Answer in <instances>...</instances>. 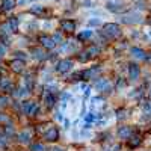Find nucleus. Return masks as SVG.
Returning <instances> with one entry per match:
<instances>
[{
  "label": "nucleus",
  "mask_w": 151,
  "mask_h": 151,
  "mask_svg": "<svg viewBox=\"0 0 151 151\" xmlns=\"http://www.w3.org/2000/svg\"><path fill=\"white\" fill-rule=\"evenodd\" d=\"M122 33L121 30V26L116 23H106L103 24V29H101V35L106 36L107 40H116V38H119Z\"/></svg>",
  "instance_id": "1"
},
{
  "label": "nucleus",
  "mask_w": 151,
  "mask_h": 151,
  "mask_svg": "<svg viewBox=\"0 0 151 151\" xmlns=\"http://www.w3.org/2000/svg\"><path fill=\"white\" fill-rule=\"evenodd\" d=\"M106 8L107 11L113 12V14H121V12H125V9H127L124 0H107Z\"/></svg>",
  "instance_id": "2"
},
{
  "label": "nucleus",
  "mask_w": 151,
  "mask_h": 151,
  "mask_svg": "<svg viewBox=\"0 0 151 151\" xmlns=\"http://www.w3.org/2000/svg\"><path fill=\"white\" fill-rule=\"evenodd\" d=\"M121 21L125 23V24H137V23L142 21V15L139 12H127L125 15H122Z\"/></svg>",
  "instance_id": "3"
},
{
  "label": "nucleus",
  "mask_w": 151,
  "mask_h": 151,
  "mask_svg": "<svg viewBox=\"0 0 151 151\" xmlns=\"http://www.w3.org/2000/svg\"><path fill=\"white\" fill-rule=\"evenodd\" d=\"M100 73H101V68H100L98 65L91 67V68H88V70L82 71V79H83V80H92V79H97Z\"/></svg>",
  "instance_id": "4"
},
{
  "label": "nucleus",
  "mask_w": 151,
  "mask_h": 151,
  "mask_svg": "<svg viewBox=\"0 0 151 151\" xmlns=\"http://www.w3.org/2000/svg\"><path fill=\"white\" fill-rule=\"evenodd\" d=\"M73 67H74V62H73L71 59H62V60H59V62H58V65H56V71H58V73H60V74H65V73H68Z\"/></svg>",
  "instance_id": "5"
},
{
  "label": "nucleus",
  "mask_w": 151,
  "mask_h": 151,
  "mask_svg": "<svg viewBox=\"0 0 151 151\" xmlns=\"http://www.w3.org/2000/svg\"><path fill=\"white\" fill-rule=\"evenodd\" d=\"M94 88L98 91V92H110L112 89V83L107 80V79H98L94 85Z\"/></svg>",
  "instance_id": "6"
},
{
  "label": "nucleus",
  "mask_w": 151,
  "mask_h": 151,
  "mask_svg": "<svg viewBox=\"0 0 151 151\" xmlns=\"http://www.w3.org/2000/svg\"><path fill=\"white\" fill-rule=\"evenodd\" d=\"M42 137H44L47 142H56L59 139V130L52 125L50 129H47V132L42 134Z\"/></svg>",
  "instance_id": "7"
},
{
  "label": "nucleus",
  "mask_w": 151,
  "mask_h": 151,
  "mask_svg": "<svg viewBox=\"0 0 151 151\" xmlns=\"http://www.w3.org/2000/svg\"><path fill=\"white\" fill-rule=\"evenodd\" d=\"M9 67H11V70L14 73H23V70L26 68V62L21 60V59H15L14 58L9 62Z\"/></svg>",
  "instance_id": "8"
},
{
  "label": "nucleus",
  "mask_w": 151,
  "mask_h": 151,
  "mask_svg": "<svg viewBox=\"0 0 151 151\" xmlns=\"http://www.w3.org/2000/svg\"><path fill=\"white\" fill-rule=\"evenodd\" d=\"M38 41H40L41 45H42L44 48H47V50H52V48H55V45H56V42L53 41V38L48 36V35H41L40 38H38Z\"/></svg>",
  "instance_id": "9"
},
{
  "label": "nucleus",
  "mask_w": 151,
  "mask_h": 151,
  "mask_svg": "<svg viewBox=\"0 0 151 151\" xmlns=\"http://www.w3.org/2000/svg\"><path fill=\"white\" fill-rule=\"evenodd\" d=\"M60 29L67 32V33H73L76 30V23L70 18H65V20H60Z\"/></svg>",
  "instance_id": "10"
},
{
  "label": "nucleus",
  "mask_w": 151,
  "mask_h": 151,
  "mask_svg": "<svg viewBox=\"0 0 151 151\" xmlns=\"http://www.w3.org/2000/svg\"><path fill=\"white\" fill-rule=\"evenodd\" d=\"M139 76H141V68H139V65L130 64V65H129V79H130V80H137V79H139Z\"/></svg>",
  "instance_id": "11"
},
{
  "label": "nucleus",
  "mask_w": 151,
  "mask_h": 151,
  "mask_svg": "<svg viewBox=\"0 0 151 151\" xmlns=\"http://www.w3.org/2000/svg\"><path fill=\"white\" fill-rule=\"evenodd\" d=\"M130 53H132V56L134 58V59H137V60H147V53H145V50H142V48H139V47H133L132 50H130Z\"/></svg>",
  "instance_id": "12"
},
{
  "label": "nucleus",
  "mask_w": 151,
  "mask_h": 151,
  "mask_svg": "<svg viewBox=\"0 0 151 151\" xmlns=\"http://www.w3.org/2000/svg\"><path fill=\"white\" fill-rule=\"evenodd\" d=\"M15 6H17V0H2V3H0V11L9 12Z\"/></svg>",
  "instance_id": "13"
},
{
  "label": "nucleus",
  "mask_w": 151,
  "mask_h": 151,
  "mask_svg": "<svg viewBox=\"0 0 151 151\" xmlns=\"http://www.w3.org/2000/svg\"><path fill=\"white\" fill-rule=\"evenodd\" d=\"M132 133H133V130H132V127H129V125H122V127L118 129V136L121 137V139H125V141L132 136Z\"/></svg>",
  "instance_id": "14"
},
{
  "label": "nucleus",
  "mask_w": 151,
  "mask_h": 151,
  "mask_svg": "<svg viewBox=\"0 0 151 151\" xmlns=\"http://www.w3.org/2000/svg\"><path fill=\"white\" fill-rule=\"evenodd\" d=\"M141 142H142V137H141L139 134H133V133H132V136L127 139V145H129L130 148H136V147H139V145H141Z\"/></svg>",
  "instance_id": "15"
},
{
  "label": "nucleus",
  "mask_w": 151,
  "mask_h": 151,
  "mask_svg": "<svg viewBox=\"0 0 151 151\" xmlns=\"http://www.w3.org/2000/svg\"><path fill=\"white\" fill-rule=\"evenodd\" d=\"M29 11H30V14L38 15V17H44L45 15V8L42 5H33Z\"/></svg>",
  "instance_id": "16"
},
{
  "label": "nucleus",
  "mask_w": 151,
  "mask_h": 151,
  "mask_svg": "<svg viewBox=\"0 0 151 151\" xmlns=\"http://www.w3.org/2000/svg\"><path fill=\"white\" fill-rule=\"evenodd\" d=\"M44 103H45V106H47L48 109L55 107V104H56V97H55L53 94L47 92V94H45V97H44Z\"/></svg>",
  "instance_id": "17"
},
{
  "label": "nucleus",
  "mask_w": 151,
  "mask_h": 151,
  "mask_svg": "<svg viewBox=\"0 0 151 151\" xmlns=\"http://www.w3.org/2000/svg\"><path fill=\"white\" fill-rule=\"evenodd\" d=\"M32 55H33V58L35 59H38V60H44L47 56H45V53H44V50L42 48H32Z\"/></svg>",
  "instance_id": "18"
},
{
  "label": "nucleus",
  "mask_w": 151,
  "mask_h": 151,
  "mask_svg": "<svg viewBox=\"0 0 151 151\" xmlns=\"http://www.w3.org/2000/svg\"><path fill=\"white\" fill-rule=\"evenodd\" d=\"M11 89V82L8 77H0V91H9Z\"/></svg>",
  "instance_id": "19"
},
{
  "label": "nucleus",
  "mask_w": 151,
  "mask_h": 151,
  "mask_svg": "<svg viewBox=\"0 0 151 151\" xmlns=\"http://www.w3.org/2000/svg\"><path fill=\"white\" fill-rule=\"evenodd\" d=\"M85 52H86L88 55H89L91 58H95V56H98V55H100V48H98V45H89V47H88V48L85 50Z\"/></svg>",
  "instance_id": "20"
},
{
  "label": "nucleus",
  "mask_w": 151,
  "mask_h": 151,
  "mask_svg": "<svg viewBox=\"0 0 151 151\" xmlns=\"http://www.w3.org/2000/svg\"><path fill=\"white\" fill-rule=\"evenodd\" d=\"M94 35V32L92 30H89V29H86V30H82L80 33H79V41H85V40H89V38Z\"/></svg>",
  "instance_id": "21"
},
{
  "label": "nucleus",
  "mask_w": 151,
  "mask_h": 151,
  "mask_svg": "<svg viewBox=\"0 0 151 151\" xmlns=\"http://www.w3.org/2000/svg\"><path fill=\"white\" fill-rule=\"evenodd\" d=\"M18 139H20L21 144H29V142H30V133L26 132V130L21 132V133L18 134Z\"/></svg>",
  "instance_id": "22"
},
{
  "label": "nucleus",
  "mask_w": 151,
  "mask_h": 151,
  "mask_svg": "<svg viewBox=\"0 0 151 151\" xmlns=\"http://www.w3.org/2000/svg\"><path fill=\"white\" fill-rule=\"evenodd\" d=\"M8 24L11 26L12 32H17V30H18V18H17V17H9Z\"/></svg>",
  "instance_id": "23"
},
{
  "label": "nucleus",
  "mask_w": 151,
  "mask_h": 151,
  "mask_svg": "<svg viewBox=\"0 0 151 151\" xmlns=\"http://www.w3.org/2000/svg\"><path fill=\"white\" fill-rule=\"evenodd\" d=\"M32 104H33V101H23L21 103V112L24 113V115H27V113H29Z\"/></svg>",
  "instance_id": "24"
},
{
  "label": "nucleus",
  "mask_w": 151,
  "mask_h": 151,
  "mask_svg": "<svg viewBox=\"0 0 151 151\" xmlns=\"http://www.w3.org/2000/svg\"><path fill=\"white\" fill-rule=\"evenodd\" d=\"M89 59H92V58H91L89 55H88L86 52H82V53H79V55H77V60H79V62H83V64H85V62H88Z\"/></svg>",
  "instance_id": "25"
},
{
  "label": "nucleus",
  "mask_w": 151,
  "mask_h": 151,
  "mask_svg": "<svg viewBox=\"0 0 151 151\" xmlns=\"http://www.w3.org/2000/svg\"><path fill=\"white\" fill-rule=\"evenodd\" d=\"M38 112H40V106H38L36 103H33V104H32V107H30V110H29V113H27V115H29V116H35V115H36Z\"/></svg>",
  "instance_id": "26"
},
{
  "label": "nucleus",
  "mask_w": 151,
  "mask_h": 151,
  "mask_svg": "<svg viewBox=\"0 0 151 151\" xmlns=\"http://www.w3.org/2000/svg\"><path fill=\"white\" fill-rule=\"evenodd\" d=\"M0 32H2V35H8V33L12 32V29H11V26L8 23H5L3 26H0Z\"/></svg>",
  "instance_id": "27"
},
{
  "label": "nucleus",
  "mask_w": 151,
  "mask_h": 151,
  "mask_svg": "<svg viewBox=\"0 0 151 151\" xmlns=\"http://www.w3.org/2000/svg\"><path fill=\"white\" fill-rule=\"evenodd\" d=\"M30 151H45V147L42 144H33L30 147Z\"/></svg>",
  "instance_id": "28"
},
{
  "label": "nucleus",
  "mask_w": 151,
  "mask_h": 151,
  "mask_svg": "<svg viewBox=\"0 0 151 151\" xmlns=\"http://www.w3.org/2000/svg\"><path fill=\"white\" fill-rule=\"evenodd\" d=\"M24 55H26V53L20 52V50H18V52H14V56H15V59H21V60H24V59L27 58V56H24Z\"/></svg>",
  "instance_id": "29"
},
{
  "label": "nucleus",
  "mask_w": 151,
  "mask_h": 151,
  "mask_svg": "<svg viewBox=\"0 0 151 151\" xmlns=\"http://www.w3.org/2000/svg\"><path fill=\"white\" fill-rule=\"evenodd\" d=\"M52 38H53V41H55L56 44H60V42H62V35H60L59 32H58V33H55Z\"/></svg>",
  "instance_id": "30"
},
{
  "label": "nucleus",
  "mask_w": 151,
  "mask_h": 151,
  "mask_svg": "<svg viewBox=\"0 0 151 151\" xmlns=\"http://www.w3.org/2000/svg\"><path fill=\"white\" fill-rule=\"evenodd\" d=\"M100 24H101L100 20H89L88 21V26H100Z\"/></svg>",
  "instance_id": "31"
},
{
  "label": "nucleus",
  "mask_w": 151,
  "mask_h": 151,
  "mask_svg": "<svg viewBox=\"0 0 151 151\" xmlns=\"http://www.w3.org/2000/svg\"><path fill=\"white\" fill-rule=\"evenodd\" d=\"M8 50V44H0V55H3Z\"/></svg>",
  "instance_id": "32"
},
{
  "label": "nucleus",
  "mask_w": 151,
  "mask_h": 151,
  "mask_svg": "<svg viewBox=\"0 0 151 151\" xmlns=\"http://www.w3.org/2000/svg\"><path fill=\"white\" fill-rule=\"evenodd\" d=\"M125 113H127L125 110H118V119H124L125 118Z\"/></svg>",
  "instance_id": "33"
},
{
  "label": "nucleus",
  "mask_w": 151,
  "mask_h": 151,
  "mask_svg": "<svg viewBox=\"0 0 151 151\" xmlns=\"http://www.w3.org/2000/svg\"><path fill=\"white\" fill-rule=\"evenodd\" d=\"M60 98H62V103H67L68 100H70V94H67V92H65V94H62Z\"/></svg>",
  "instance_id": "34"
},
{
  "label": "nucleus",
  "mask_w": 151,
  "mask_h": 151,
  "mask_svg": "<svg viewBox=\"0 0 151 151\" xmlns=\"http://www.w3.org/2000/svg\"><path fill=\"white\" fill-rule=\"evenodd\" d=\"M8 104V98L6 97H0V106H6Z\"/></svg>",
  "instance_id": "35"
},
{
  "label": "nucleus",
  "mask_w": 151,
  "mask_h": 151,
  "mask_svg": "<svg viewBox=\"0 0 151 151\" xmlns=\"http://www.w3.org/2000/svg\"><path fill=\"white\" fill-rule=\"evenodd\" d=\"M0 122H3V124H9V118L8 116H0Z\"/></svg>",
  "instance_id": "36"
},
{
  "label": "nucleus",
  "mask_w": 151,
  "mask_h": 151,
  "mask_svg": "<svg viewBox=\"0 0 151 151\" xmlns=\"http://www.w3.org/2000/svg\"><path fill=\"white\" fill-rule=\"evenodd\" d=\"M124 86H125V82L124 80H119L118 82V88H124Z\"/></svg>",
  "instance_id": "37"
},
{
  "label": "nucleus",
  "mask_w": 151,
  "mask_h": 151,
  "mask_svg": "<svg viewBox=\"0 0 151 151\" xmlns=\"http://www.w3.org/2000/svg\"><path fill=\"white\" fill-rule=\"evenodd\" d=\"M56 118H58V119H60V121H62V119H64V116H62V115H60V113H59V112H56Z\"/></svg>",
  "instance_id": "38"
},
{
  "label": "nucleus",
  "mask_w": 151,
  "mask_h": 151,
  "mask_svg": "<svg viewBox=\"0 0 151 151\" xmlns=\"http://www.w3.org/2000/svg\"><path fill=\"white\" fill-rule=\"evenodd\" d=\"M53 151H65V150H62V148H55Z\"/></svg>",
  "instance_id": "39"
}]
</instances>
